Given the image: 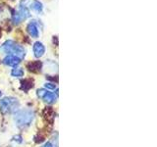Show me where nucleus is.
I'll use <instances>...</instances> for the list:
<instances>
[{"mask_svg":"<svg viewBox=\"0 0 157 147\" xmlns=\"http://www.w3.org/2000/svg\"><path fill=\"white\" fill-rule=\"evenodd\" d=\"M27 69L32 73H39L42 69V63L40 61H32L27 64Z\"/></svg>","mask_w":157,"mask_h":147,"instance_id":"obj_8","label":"nucleus"},{"mask_svg":"<svg viewBox=\"0 0 157 147\" xmlns=\"http://www.w3.org/2000/svg\"><path fill=\"white\" fill-rule=\"evenodd\" d=\"M44 86H45V88H47V89H51V90H54L56 88L55 83H53V82H46L45 85H44Z\"/></svg>","mask_w":157,"mask_h":147,"instance_id":"obj_15","label":"nucleus"},{"mask_svg":"<svg viewBox=\"0 0 157 147\" xmlns=\"http://www.w3.org/2000/svg\"><path fill=\"white\" fill-rule=\"evenodd\" d=\"M31 9L33 12L40 14L43 11V4L39 1V0H33V1L31 3Z\"/></svg>","mask_w":157,"mask_h":147,"instance_id":"obj_11","label":"nucleus"},{"mask_svg":"<svg viewBox=\"0 0 157 147\" xmlns=\"http://www.w3.org/2000/svg\"><path fill=\"white\" fill-rule=\"evenodd\" d=\"M29 16H31V12H29V8L26 6H20L19 11L12 13V23L14 24H19L25 20H27Z\"/></svg>","mask_w":157,"mask_h":147,"instance_id":"obj_4","label":"nucleus"},{"mask_svg":"<svg viewBox=\"0 0 157 147\" xmlns=\"http://www.w3.org/2000/svg\"><path fill=\"white\" fill-rule=\"evenodd\" d=\"M27 32L29 33V36L33 38H37L39 36V31H38V24L36 21H31L26 28Z\"/></svg>","mask_w":157,"mask_h":147,"instance_id":"obj_5","label":"nucleus"},{"mask_svg":"<svg viewBox=\"0 0 157 147\" xmlns=\"http://www.w3.org/2000/svg\"><path fill=\"white\" fill-rule=\"evenodd\" d=\"M20 106L17 98L14 97H4L0 100V112L2 114H10L16 111Z\"/></svg>","mask_w":157,"mask_h":147,"instance_id":"obj_3","label":"nucleus"},{"mask_svg":"<svg viewBox=\"0 0 157 147\" xmlns=\"http://www.w3.org/2000/svg\"><path fill=\"white\" fill-rule=\"evenodd\" d=\"M20 63H21V59L14 55H7L3 59V64H5V65L9 67L16 68Z\"/></svg>","mask_w":157,"mask_h":147,"instance_id":"obj_7","label":"nucleus"},{"mask_svg":"<svg viewBox=\"0 0 157 147\" xmlns=\"http://www.w3.org/2000/svg\"><path fill=\"white\" fill-rule=\"evenodd\" d=\"M42 115L43 117L45 118V120L47 122H49L50 124H52L53 121H54V118H55V112L52 109L51 107H45L44 110L42 112Z\"/></svg>","mask_w":157,"mask_h":147,"instance_id":"obj_9","label":"nucleus"},{"mask_svg":"<svg viewBox=\"0 0 157 147\" xmlns=\"http://www.w3.org/2000/svg\"><path fill=\"white\" fill-rule=\"evenodd\" d=\"M42 147H53V145L50 143V142H46V143L45 144H44Z\"/></svg>","mask_w":157,"mask_h":147,"instance_id":"obj_17","label":"nucleus"},{"mask_svg":"<svg viewBox=\"0 0 157 147\" xmlns=\"http://www.w3.org/2000/svg\"><path fill=\"white\" fill-rule=\"evenodd\" d=\"M24 75H25V73L22 68H15L11 72V76L14 77H24Z\"/></svg>","mask_w":157,"mask_h":147,"instance_id":"obj_13","label":"nucleus"},{"mask_svg":"<svg viewBox=\"0 0 157 147\" xmlns=\"http://www.w3.org/2000/svg\"><path fill=\"white\" fill-rule=\"evenodd\" d=\"M0 52L4 54H8V55L17 56L21 60L26 56V50H25V48L21 44L17 43L14 40H11V39H8V40H6L0 46Z\"/></svg>","mask_w":157,"mask_h":147,"instance_id":"obj_1","label":"nucleus"},{"mask_svg":"<svg viewBox=\"0 0 157 147\" xmlns=\"http://www.w3.org/2000/svg\"><path fill=\"white\" fill-rule=\"evenodd\" d=\"M34 119V112L32 109H23L14 115V121L20 129H26L31 126Z\"/></svg>","mask_w":157,"mask_h":147,"instance_id":"obj_2","label":"nucleus"},{"mask_svg":"<svg viewBox=\"0 0 157 147\" xmlns=\"http://www.w3.org/2000/svg\"><path fill=\"white\" fill-rule=\"evenodd\" d=\"M56 99H57V96H55V94H53V93L48 92V91L42 98V100L44 102H46L47 104H53V103L56 102Z\"/></svg>","mask_w":157,"mask_h":147,"instance_id":"obj_12","label":"nucleus"},{"mask_svg":"<svg viewBox=\"0 0 157 147\" xmlns=\"http://www.w3.org/2000/svg\"><path fill=\"white\" fill-rule=\"evenodd\" d=\"M33 87V81L32 78H24L21 81V90H24L25 92H28L31 88Z\"/></svg>","mask_w":157,"mask_h":147,"instance_id":"obj_10","label":"nucleus"},{"mask_svg":"<svg viewBox=\"0 0 157 147\" xmlns=\"http://www.w3.org/2000/svg\"><path fill=\"white\" fill-rule=\"evenodd\" d=\"M0 36H1V32H0Z\"/></svg>","mask_w":157,"mask_h":147,"instance_id":"obj_19","label":"nucleus"},{"mask_svg":"<svg viewBox=\"0 0 157 147\" xmlns=\"http://www.w3.org/2000/svg\"><path fill=\"white\" fill-rule=\"evenodd\" d=\"M33 55L36 58H41L44 53H45V46L43 45V43L40 41H36L33 43Z\"/></svg>","mask_w":157,"mask_h":147,"instance_id":"obj_6","label":"nucleus"},{"mask_svg":"<svg viewBox=\"0 0 157 147\" xmlns=\"http://www.w3.org/2000/svg\"><path fill=\"white\" fill-rule=\"evenodd\" d=\"M46 92H47L46 89H44V88H40V89H37L36 95H37V97L39 98V99H42L43 96L46 94Z\"/></svg>","mask_w":157,"mask_h":147,"instance_id":"obj_14","label":"nucleus"},{"mask_svg":"<svg viewBox=\"0 0 157 147\" xmlns=\"http://www.w3.org/2000/svg\"><path fill=\"white\" fill-rule=\"evenodd\" d=\"M46 80H48V81H52L53 83L58 82V77H57V76H56L55 77H51V76H46Z\"/></svg>","mask_w":157,"mask_h":147,"instance_id":"obj_16","label":"nucleus"},{"mask_svg":"<svg viewBox=\"0 0 157 147\" xmlns=\"http://www.w3.org/2000/svg\"><path fill=\"white\" fill-rule=\"evenodd\" d=\"M1 95H2V92H1V90H0V97H1Z\"/></svg>","mask_w":157,"mask_h":147,"instance_id":"obj_18","label":"nucleus"}]
</instances>
